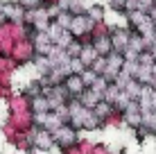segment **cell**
<instances>
[{
  "mask_svg": "<svg viewBox=\"0 0 156 154\" xmlns=\"http://www.w3.org/2000/svg\"><path fill=\"white\" fill-rule=\"evenodd\" d=\"M111 43H113V45H115V50L120 52V50H125V48H127V36L122 34V32H115L113 39H111Z\"/></svg>",
  "mask_w": 156,
  "mask_h": 154,
  "instance_id": "1",
  "label": "cell"
},
{
  "mask_svg": "<svg viewBox=\"0 0 156 154\" xmlns=\"http://www.w3.org/2000/svg\"><path fill=\"white\" fill-rule=\"evenodd\" d=\"M34 109H36V111H45V109H50V102H48L45 98H36Z\"/></svg>",
  "mask_w": 156,
  "mask_h": 154,
  "instance_id": "2",
  "label": "cell"
},
{
  "mask_svg": "<svg viewBox=\"0 0 156 154\" xmlns=\"http://www.w3.org/2000/svg\"><path fill=\"white\" fill-rule=\"evenodd\" d=\"M109 43H111V41L100 39V41H98V48H95V50H98V52H109Z\"/></svg>",
  "mask_w": 156,
  "mask_h": 154,
  "instance_id": "3",
  "label": "cell"
},
{
  "mask_svg": "<svg viewBox=\"0 0 156 154\" xmlns=\"http://www.w3.org/2000/svg\"><path fill=\"white\" fill-rule=\"evenodd\" d=\"M90 14H93V18H100V16H102V12H100V7H93V12H90Z\"/></svg>",
  "mask_w": 156,
  "mask_h": 154,
  "instance_id": "4",
  "label": "cell"
},
{
  "mask_svg": "<svg viewBox=\"0 0 156 154\" xmlns=\"http://www.w3.org/2000/svg\"><path fill=\"white\" fill-rule=\"evenodd\" d=\"M152 18H154V20H156V7H154V12H152Z\"/></svg>",
  "mask_w": 156,
  "mask_h": 154,
  "instance_id": "5",
  "label": "cell"
}]
</instances>
